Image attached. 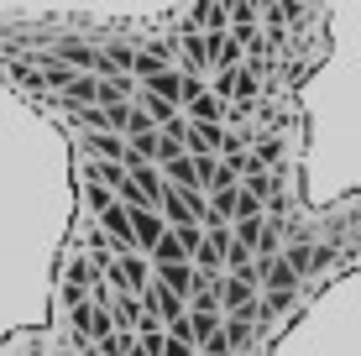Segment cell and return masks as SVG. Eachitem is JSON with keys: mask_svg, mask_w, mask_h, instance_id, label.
<instances>
[{"mask_svg": "<svg viewBox=\"0 0 361 356\" xmlns=\"http://www.w3.org/2000/svg\"><path fill=\"white\" fill-rule=\"evenodd\" d=\"M53 63H63L68 73H94L99 68V42H79V37H63V42H53Z\"/></svg>", "mask_w": 361, "mask_h": 356, "instance_id": "obj_1", "label": "cell"}, {"mask_svg": "<svg viewBox=\"0 0 361 356\" xmlns=\"http://www.w3.org/2000/svg\"><path fill=\"white\" fill-rule=\"evenodd\" d=\"M126 215H131V241H136V252H142V257L168 236V226H163V215H157V210H126Z\"/></svg>", "mask_w": 361, "mask_h": 356, "instance_id": "obj_2", "label": "cell"}, {"mask_svg": "<svg viewBox=\"0 0 361 356\" xmlns=\"http://www.w3.org/2000/svg\"><path fill=\"white\" fill-rule=\"evenodd\" d=\"M84 147H90L94 163H121V168H126V137H116V131H90Z\"/></svg>", "mask_w": 361, "mask_h": 356, "instance_id": "obj_3", "label": "cell"}, {"mask_svg": "<svg viewBox=\"0 0 361 356\" xmlns=\"http://www.w3.org/2000/svg\"><path fill=\"white\" fill-rule=\"evenodd\" d=\"M99 231L116 241V257H121V252H136V241H131V215L121 210V204H110V210L99 215Z\"/></svg>", "mask_w": 361, "mask_h": 356, "instance_id": "obj_4", "label": "cell"}, {"mask_svg": "<svg viewBox=\"0 0 361 356\" xmlns=\"http://www.w3.org/2000/svg\"><path fill=\"white\" fill-rule=\"evenodd\" d=\"M136 100V79H94V105L99 110H116Z\"/></svg>", "mask_w": 361, "mask_h": 356, "instance_id": "obj_5", "label": "cell"}, {"mask_svg": "<svg viewBox=\"0 0 361 356\" xmlns=\"http://www.w3.org/2000/svg\"><path fill=\"white\" fill-rule=\"evenodd\" d=\"M136 90H147V94H157V100H168V105H178V110H183V73H178V68L152 73V79L136 84Z\"/></svg>", "mask_w": 361, "mask_h": 356, "instance_id": "obj_6", "label": "cell"}, {"mask_svg": "<svg viewBox=\"0 0 361 356\" xmlns=\"http://www.w3.org/2000/svg\"><path fill=\"white\" fill-rule=\"evenodd\" d=\"M110 320H116L121 336H136V325H142V299H136V293H116V299H110Z\"/></svg>", "mask_w": 361, "mask_h": 356, "instance_id": "obj_7", "label": "cell"}, {"mask_svg": "<svg viewBox=\"0 0 361 356\" xmlns=\"http://www.w3.org/2000/svg\"><path fill=\"white\" fill-rule=\"evenodd\" d=\"M183 121H189V126H220V121H226V105L215 100V94H199V100H189L183 105Z\"/></svg>", "mask_w": 361, "mask_h": 356, "instance_id": "obj_8", "label": "cell"}, {"mask_svg": "<svg viewBox=\"0 0 361 356\" xmlns=\"http://www.w3.org/2000/svg\"><path fill=\"white\" fill-rule=\"evenodd\" d=\"M314 257H319L314 241H309V236H293V241H288V252H283V262H288L293 273H298V283H304V278L314 273Z\"/></svg>", "mask_w": 361, "mask_h": 356, "instance_id": "obj_9", "label": "cell"}, {"mask_svg": "<svg viewBox=\"0 0 361 356\" xmlns=\"http://www.w3.org/2000/svg\"><path fill=\"white\" fill-rule=\"evenodd\" d=\"M63 105H68V110L94 105V73H73V79H68V90H63Z\"/></svg>", "mask_w": 361, "mask_h": 356, "instance_id": "obj_10", "label": "cell"}, {"mask_svg": "<svg viewBox=\"0 0 361 356\" xmlns=\"http://www.w3.org/2000/svg\"><path fill=\"white\" fill-rule=\"evenodd\" d=\"M262 226H267V215H257V220H235V226H231V241H235L241 252H252V257H257V241H262Z\"/></svg>", "mask_w": 361, "mask_h": 356, "instance_id": "obj_11", "label": "cell"}, {"mask_svg": "<svg viewBox=\"0 0 361 356\" xmlns=\"http://www.w3.org/2000/svg\"><path fill=\"white\" fill-rule=\"evenodd\" d=\"M183 58H189V68H199V79H204V73H209V37L189 32V37H183Z\"/></svg>", "mask_w": 361, "mask_h": 356, "instance_id": "obj_12", "label": "cell"}, {"mask_svg": "<svg viewBox=\"0 0 361 356\" xmlns=\"http://www.w3.org/2000/svg\"><path fill=\"white\" fill-rule=\"evenodd\" d=\"M194 325V346H204L209 336H220V325H226V314H189Z\"/></svg>", "mask_w": 361, "mask_h": 356, "instance_id": "obj_13", "label": "cell"}, {"mask_svg": "<svg viewBox=\"0 0 361 356\" xmlns=\"http://www.w3.org/2000/svg\"><path fill=\"white\" fill-rule=\"evenodd\" d=\"M136 336H121V330H110L105 340H94V356H126Z\"/></svg>", "mask_w": 361, "mask_h": 356, "instance_id": "obj_14", "label": "cell"}, {"mask_svg": "<svg viewBox=\"0 0 361 356\" xmlns=\"http://www.w3.org/2000/svg\"><path fill=\"white\" fill-rule=\"evenodd\" d=\"M84 204H90L94 215H105L110 204H116V194H110V189H99V183H84Z\"/></svg>", "mask_w": 361, "mask_h": 356, "instance_id": "obj_15", "label": "cell"}, {"mask_svg": "<svg viewBox=\"0 0 361 356\" xmlns=\"http://www.w3.org/2000/svg\"><path fill=\"white\" fill-rule=\"evenodd\" d=\"M173 236H178V247L189 252V262H194L199 247H204V231H199V226H183V231H173Z\"/></svg>", "mask_w": 361, "mask_h": 356, "instance_id": "obj_16", "label": "cell"}]
</instances>
